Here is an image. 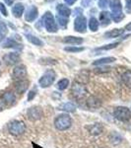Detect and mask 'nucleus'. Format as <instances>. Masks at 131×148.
<instances>
[{
    "instance_id": "obj_4",
    "label": "nucleus",
    "mask_w": 131,
    "mask_h": 148,
    "mask_svg": "<svg viewBox=\"0 0 131 148\" xmlns=\"http://www.w3.org/2000/svg\"><path fill=\"white\" fill-rule=\"evenodd\" d=\"M42 21H44V26L46 30L49 33H56L58 30L57 24L54 20V17L52 16L50 12H46L44 16H42Z\"/></svg>"
},
{
    "instance_id": "obj_35",
    "label": "nucleus",
    "mask_w": 131,
    "mask_h": 148,
    "mask_svg": "<svg viewBox=\"0 0 131 148\" xmlns=\"http://www.w3.org/2000/svg\"><path fill=\"white\" fill-rule=\"evenodd\" d=\"M35 95H37V89H33V90H31V91H29L28 101H32V100L35 97Z\"/></svg>"
},
{
    "instance_id": "obj_25",
    "label": "nucleus",
    "mask_w": 131,
    "mask_h": 148,
    "mask_svg": "<svg viewBox=\"0 0 131 148\" xmlns=\"http://www.w3.org/2000/svg\"><path fill=\"white\" fill-rule=\"evenodd\" d=\"M26 37H27V39H28L29 42H32V44L35 45V46H39V47H42V46H44V42H42V40H40V39H39V38L35 37V36L27 34V35H26Z\"/></svg>"
},
{
    "instance_id": "obj_15",
    "label": "nucleus",
    "mask_w": 131,
    "mask_h": 148,
    "mask_svg": "<svg viewBox=\"0 0 131 148\" xmlns=\"http://www.w3.org/2000/svg\"><path fill=\"white\" fill-rule=\"evenodd\" d=\"M57 12H58V16H61V17L64 18H68L71 14L70 9L67 6L63 5V4H59L57 6Z\"/></svg>"
},
{
    "instance_id": "obj_2",
    "label": "nucleus",
    "mask_w": 131,
    "mask_h": 148,
    "mask_svg": "<svg viewBox=\"0 0 131 148\" xmlns=\"http://www.w3.org/2000/svg\"><path fill=\"white\" fill-rule=\"evenodd\" d=\"M56 78V73L52 69H48L44 73V75L40 78L39 84L42 88H48L53 84Z\"/></svg>"
},
{
    "instance_id": "obj_14",
    "label": "nucleus",
    "mask_w": 131,
    "mask_h": 148,
    "mask_svg": "<svg viewBox=\"0 0 131 148\" xmlns=\"http://www.w3.org/2000/svg\"><path fill=\"white\" fill-rule=\"evenodd\" d=\"M29 86V81L24 79V80H19L16 83V90L19 94H23L24 92H26V90L28 89Z\"/></svg>"
},
{
    "instance_id": "obj_12",
    "label": "nucleus",
    "mask_w": 131,
    "mask_h": 148,
    "mask_svg": "<svg viewBox=\"0 0 131 148\" xmlns=\"http://www.w3.org/2000/svg\"><path fill=\"white\" fill-rule=\"evenodd\" d=\"M38 17V9L35 6H31L29 7V9L27 10L25 14V19L28 22H33L35 21Z\"/></svg>"
},
{
    "instance_id": "obj_37",
    "label": "nucleus",
    "mask_w": 131,
    "mask_h": 148,
    "mask_svg": "<svg viewBox=\"0 0 131 148\" xmlns=\"http://www.w3.org/2000/svg\"><path fill=\"white\" fill-rule=\"evenodd\" d=\"M0 11L2 12V14H3L4 16L8 15V14H7V10H6L5 6H4V4H2V3H0Z\"/></svg>"
},
{
    "instance_id": "obj_30",
    "label": "nucleus",
    "mask_w": 131,
    "mask_h": 148,
    "mask_svg": "<svg viewBox=\"0 0 131 148\" xmlns=\"http://www.w3.org/2000/svg\"><path fill=\"white\" fill-rule=\"evenodd\" d=\"M111 142L113 143V144L114 145H116V144H118V143H120L121 142V140H122V138H121V136L118 133H113V134L111 135Z\"/></svg>"
},
{
    "instance_id": "obj_36",
    "label": "nucleus",
    "mask_w": 131,
    "mask_h": 148,
    "mask_svg": "<svg viewBox=\"0 0 131 148\" xmlns=\"http://www.w3.org/2000/svg\"><path fill=\"white\" fill-rule=\"evenodd\" d=\"M125 10L127 13H131V0H126Z\"/></svg>"
},
{
    "instance_id": "obj_32",
    "label": "nucleus",
    "mask_w": 131,
    "mask_h": 148,
    "mask_svg": "<svg viewBox=\"0 0 131 148\" xmlns=\"http://www.w3.org/2000/svg\"><path fill=\"white\" fill-rule=\"evenodd\" d=\"M118 44H119V42H114V44L106 45V46H104V47H98L97 51H108V49H114V47H116Z\"/></svg>"
},
{
    "instance_id": "obj_10",
    "label": "nucleus",
    "mask_w": 131,
    "mask_h": 148,
    "mask_svg": "<svg viewBox=\"0 0 131 148\" xmlns=\"http://www.w3.org/2000/svg\"><path fill=\"white\" fill-rule=\"evenodd\" d=\"M102 100L97 96H90L86 101V105L89 109H99L102 106Z\"/></svg>"
},
{
    "instance_id": "obj_26",
    "label": "nucleus",
    "mask_w": 131,
    "mask_h": 148,
    "mask_svg": "<svg viewBox=\"0 0 131 148\" xmlns=\"http://www.w3.org/2000/svg\"><path fill=\"white\" fill-rule=\"evenodd\" d=\"M122 81L128 88H131V70L125 71L122 74Z\"/></svg>"
},
{
    "instance_id": "obj_41",
    "label": "nucleus",
    "mask_w": 131,
    "mask_h": 148,
    "mask_svg": "<svg viewBox=\"0 0 131 148\" xmlns=\"http://www.w3.org/2000/svg\"><path fill=\"white\" fill-rule=\"evenodd\" d=\"M125 30H127V31H131V23L127 24V25L125 26Z\"/></svg>"
},
{
    "instance_id": "obj_19",
    "label": "nucleus",
    "mask_w": 131,
    "mask_h": 148,
    "mask_svg": "<svg viewBox=\"0 0 131 148\" xmlns=\"http://www.w3.org/2000/svg\"><path fill=\"white\" fill-rule=\"evenodd\" d=\"M123 32H124L123 29H113V30H111L109 32H106L104 34V37L106 39H113V38H117L120 35H122Z\"/></svg>"
},
{
    "instance_id": "obj_9",
    "label": "nucleus",
    "mask_w": 131,
    "mask_h": 148,
    "mask_svg": "<svg viewBox=\"0 0 131 148\" xmlns=\"http://www.w3.org/2000/svg\"><path fill=\"white\" fill-rule=\"evenodd\" d=\"M74 28L75 31L78 33H85L86 29H87V20L84 16H78L75 19L74 23Z\"/></svg>"
},
{
    "instance_id": "obj_23",
    "label": "nucleus",
    "mask_w": 131,
    "mask_h": 148,
    "mask_svg": "<svg viewBox=\"0 0 131 148\" xmlns=\"http://www.w3.org/2000/svg\"><path fill=\"white\" fill-rule=\"evenodd\" d=\"M24 5L21 3H17L16 5L13 6V8H12V13H13V15L15 16V17L17 18H20L21 16H22L23 12H24Z\"/></svg>"
},
{
    "instance_id": "obj_1",
    "label": "nucleus",
    "mask_w": 131,
    "mask_h": 148,
    "mask_svg": "<svg viewBox=\"0 0 131 148\" xmlns=\"http://www.w3.org/2000/svg\"><path fill=\"white\" fill-rule=\"evenodd\" d=\"M71 125H72V119L68 114H59L54 120V126H55L57 130H66L68 128H70Z\"/></svg>"
},
{
    "instance_id": "obj_11",
    "label": "nucleus",
    "mask_w": 131,
    "mask_h": 148,
    "mask_svg": "<svg viewBox=\"0 0 131 148\" xmlns=\"http://www.w3.org/2000/svg\"><path fill=\"white\" fill-rule=\"evenodd\" d=\"M4 61L9 64V65H13L16 64L20 61V56L17 52H10V53H7L6 56H4Z\"/></svg>"
},
{
    "instance_id": "obj_21",
    "label": "nucleus",
    "mask_w": 131,
    "mask_h": 148,
    "mask_svg": "<svg viewBox=\"0 0 131 148\" xmlns=\"http://www.w3.org/2000/svg\"><path fill=\"white\" fill-rule=\"evenodd\" d=\"M3 47H12V49H22V45H20L19 42H16L13 39H7L5 42H3Z\"/></svg>"
},
{
    "instance_id": "obj_33",
    "label": "nucleus",
    "mask_w": 131,
    "mask_h": 148,
    "mask_svg": "<svg viewBox=\"0 0 131 148\" xmlns=\"http://www.w3.org/2000/svg\"><path fill=\"white\" fill-rule=\"evenodd\" d=\"M57 21H58L60 27H62V28H66V26H67V24H68V18H64V17H61V16H57Z\"/></svg>"
},
{
    "instance_id": "obj_20",
    "label": "nucleus",
    "mask_w": 131,
    "mask_h": 148,
    "mask_svg": "<svg viewBox=\"0 0 131 148\" xmlns=\"http://www.w3.org/2000/svg\"><path fill=\"white\" fill-rule=\"evenodd\" d=\"M1 98H2V100H3V102L8 105L13 104L16 100V96L13 92H5L3 95H2Z\"/></svg>"
},
{
    "instance_id": "obj_17",
    "label": "nucleus",
    "mask_w": 131,
    "mask_h": 148,
    "mask_svg": "<svg viewBox=\"0 0 131 148\" xmlns=\"http://www.w3.org/2000/svg\"><path fill=\"white\" fill-rule=\"evenodd\" d=\"M63 42L68 45H81L83 42V39L79 37H73V36H69L65 37L63 39Z\"/></svg>"
},
{
    "instance_id": "obj_29",
    "label": "nucleus",
    "mask_w": 131,
    "mask_h": 148,
    "mask_svg": "<svg viewBox=\"0 0 131 148\" xmlns=\"http://www.w3.org/2000/svg\"><path fill=\"white\" fill-rule=\"evenodd\" d=\"M7 33H8V29H7L5 23L0 22V42H2L5 39V36L7 35Z\"/></svg>"
},
{
    "instance_id": "obj_38",
    "label": "nucleus",
    "mask_w": 131,
    "mask_h": 148,
    "mask_svg": "<svg viewBox=\"0 0 131 148\" xmlns=\"http://www.w3.org/2000/svg\"><path fill=\"white\" fill-rule=\"evenodd\" d=\"M91 2H92V0H82V5L84 7H88V6H90Z\"/></svg>"
},
{
    "instance_id": "obj_40",
    "label": "nucleus",
    "mask_w": 131,
    "mask_h": 148,
    "mask_svg": "<svg viewBox=\"0 0 131 148\" xmlns=\"http://www.w3.org/2000/svg\"><path fill=\"white\" fill-rule=\"evenodd\" d=\"M4 1H5V3L7 4V5H12V4H13V2H14V0H4Z\"/></svg>"
},
{
    "instance_id": "obj_28",
    "label": "nucleus",
    "mask_w": 131,
    "mask_h": 148,
    "mask_svg": "<svg viewBox=\"0 0 131 148\" xmlns=\"http://www.w3.org/2000/svg\"><path fill=\"white\" fill-rule=\"evenodd\" d=\"M69 85V80L67 78H63V79H60L57 82V88H58L60 91H63V90L67 89Z\"/></svg>"
},
{
    "instance_id": "obj_3",
    "label": "nucleus",
    "mask_w": 131,
    "mask_h": 148,
    "mask_svg": "<svg viewBox=\"0 0 131 148\" xmlns=\"http://www.w3.org/2000/svg\"><path fill=\"white\" fill-rule=\"evenodd\" d=\"M26 125L24 121H13L8 125V131L10 134L14 135V136H19L25 133L26 131Z\"/></svg>"
},
{
    "instance_id": "obj_8",
    "label": "nucleus",
    "mask_w": 131,
    "mask_h": 148,
    "mask_svg": "<svg viewBox=\"0 0 131 148\" xmlns=\"http://www.w3.org/2000/svg\"><path fill=\"white\" fill-rule=\"evenodd\" d=\"M12 76L15 80H24L27 76V69L24 65H18L14 68Z\"/></svg>"
},
{
    "instance_id": "obj_34",
    "label": "nucleus",
    "mask_w": 131,
    "mask_h": 148,
    "mask_svg": "<svg viewBox=\"0 0 131 148\" xmlns=\"http://www.w3.org/2000/svg\"><path fill=\"white\" fill-rule=\"evenodd\" d=\"M109 5V0H99V7L102 9L106 8Z\"/></svg>"
},
{
    "instance_id": "obj_22",
    "label": "nucleus",
    "mask_w": 131,
    "mask_h": 148,
    "mask_svg": "<svg viewBox=\"0 0 131 148\" xmlns=\"http://www.w3.org/2000/svg\"><path fill=\"white\" fill-rule=\"evenodd\" d=\"M111 14L108 13V12L104 11L100 14V23H101L103 26L108 25V24L111 23Z\"/></svg>"
},
{
    "instance_id": "obj_7",
    "label": "nucleus",
    "mask_w": 131,
    "mask_h": 148,
    "mask_svg": "<svg viewBox=\"0 0 131 148\" xmlns=\"http://www.w3.org/2000/svg\"><path fill=\"white\" fill-rule=\"evenodd\" d=\"M28 119L32 121H40L44 116V110L40 108V106H34L31 107L27 112Z\"/></svg>"
},
{
    "instance_id": "obj_24",
    "label": "nucleus",
    "mask_w": 131,
    "mask_h": 148,
    "mask_svg": "<svg viewBox=\"0 0 131 148\" xmlns=\"http://www.w3.org/2000/svg\"><path fill=\"white\" fill-rule=\"evenodd\" d=\"M115 60H116L115 57H103V58L95 60L94 62H93V65H104V64L114 62Z\"/></svg>"
},
{
    "instance_id": "obj_18",
    "label": "nucleus",
    "mask_w": 131,
    "mask_h": 148,
    "mask_svg": "<svg viewBox=\"0 0 131 148\" xmlns=\"http://www.w3.org/2000/svg\"><path fill=\"white\" fill-rule=\"evenodd\" d=\"M104 127L102 125V123H94L89 127V132L92 135H99L103 132Z\"/></svg>"
},
{
    "instance_id": "obj_39",
    "label": "nucleus",
    "mask_w": 131,
    "mask_h": 148,
    "mask_svg": "<svg viewBox=\"0 0 131 148\" xmlns=\"http://www.w3.org/2000/svg\"><path fill=\"white\" fill-rule=\"evenodd\" d=\"M65 1V3L66 4H68V5H72V4H74L77 0H64Z\"/></svg>"
},
{
    "instance_id": "obj_31",
    "label": "nucleus",
    "mask_w": 131,
    "mask_h": 148,
    "mask_svg": "<svg viewBox=\"0 0 131 148\" xmlns=\"http://www.w3.org/2000/svg\"><path fill=\"white\" fill-rule=\"evenodd\" d=\"M64 51L68 52H80L84 51V47H64Z\"/></svg>"
},
{
    "instance_id": "obj_42",
    "label": "nucleus",
    "mask_w": 131,
    "mask_h": 148,
    "mask_svg": "<svg viewBox=\"0 0 131 148\" xmlns=\"http://www.w3.org/2000/svg\"><path fill=\"white\" fill-rule=\"evenodd\" d=\"M46 1H48V2H50V1H53V0H46Z\"/></svg>"
},
{
    "instance_id": "obj_27",
    "label": "nucleus",
    "mask_w": 131,
    "mask_h": 148,
    "mask_svg": "<svg viewBox=\"0 0 131 148\" xmlns=\"http://www.w3.org/2000/svg\"><path fill=\"white\" fill-rule=\"evenodd\" d=\"M99 26H100V23L96 18L93 17V18L90 19L89 27H90V30H91L92 32H97L98 29H99Z\"/></svg>"
},
{
    "instance_id": "obj_5",
    "label": "nucleus",
    "mask_w": 131,
    "mask_h": 148,
    "mask_svg": "<svg viewBox=\"0 0 131 148\" xmlns=\"http://www.w3.org/2000/svg\"><path fill=\"white\" fill-rule=\"evenodd\" d=\"M88 93V90L86 86L82 83L78 82V81H74L72 86H71V94L76 99H82L84 98Z\"/></svg>"
},
{
    "instance_id": "obj_6",
    "label": "nucleus",
    "mask_w": 131,
    "mask_h": 148,
    "mask_svg": "<svg viewBox=\"0 0 131 148\" xmlns=\"http://www.w3.org/2000/svg\"><path fill=\"white\" fill-rule=\"evenodd\" d=\"M113 116L116 120L125 123V121H130L131 119V111L127 107H117L113 112Z\"/></svg>"
},
{
    "instance_id": "obj_13",
    "label": "nucleus",
    "mask_w": 131,
    "mask_h": 148,
    "mask_svg": "<svg viewBox=\"0 0 131 148\" xmlns=\"http://www.w3.org/2000/svg\"><path fill=\"white\" fill-rule=\"evenodd\" d=\"M111 14H119L122 13V5L119 0H111Z\"/></svg>"
},
{
    "instance_id": "obj_16",
    "label": "nucleus",
    "mask_w": 131,
    "mask_h": 148,
    "mask_svg": "<svg viewBox=\"0 0 131 148\" xmlns=\"http://www.w3.org/2000/svg\"><path fill=\"white\" fill-rule=\"evenodd\" d=\"M59 110L66 112V113H73V112L76 111V105L71 102H66L59 106Z\"/></svg>"
}]
</instances>
